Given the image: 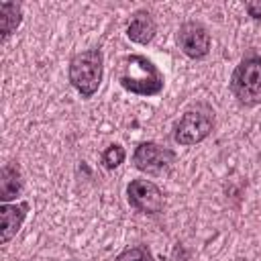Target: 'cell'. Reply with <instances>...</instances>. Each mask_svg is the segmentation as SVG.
Listing matches in <instances>:
<instances>
[{
    "label": "cell",
    "instance_id": "obj_1",
    "mask_svg": "<svg viewBox=\"0 0 261 261\" xmlns=\"http://www.w3.org/2000/svg\"><path fill=\"white\" fill-rule=\"evenodd\" d=\"M116 82L135 96H157L163 92V73L145 55H122L116 63Z\"/></svg>",
    "mask_w": 261,
    "mask_h": 261
},
{
    "label": "cell",
    "instance_id": "obj_2",
    "mask_svg": "<svg viewBox=\"0 0 261 261\" xmlns=\"http://www.w3.org/2000/svg\"><path fill=\"white\" fill-rule=\"evenodd\" d=\"M102 75H104V55L100 49L92 47L71 57L67 67V80L82 98L88 100L98 92L102 84Z\"/></svg>",
    "mask_w": 261,
    "mask_h": 261
},
{
    "label": "cell",
    "instance_id": "obj_3",
    "mask_svg": "<svg viewBox=\"0 0 261 261\" xmlns=\"http://www.w3.org/2000/svg\"><path fill=\"white\" fill-rule=\"evenodd\" d=\"M228 88L241 106L253 108L261 104V55H247L234 67Z\"/></svg>",
    "mask_w": 261,
    "mask_h": 261
},
{
    "label": "cell",
    "instance_id": "obj_4",
    "mask_svg": "<svg viewBox=\"0 0 261 261\" xmlns=\"http://www.w3.org/2000/svg\"><path fill=\"white\" fill-rule=\"evenodd\" d=\"M214 128V110L206 102L190 106L173 124V141L181 147L202 143Z\"/></svg>",
    "mask_w": 261,
    "mask_h": 261
},
{
    "label": "cell",
    "instance_id": "obj_5",
    "mask_svg": "<svg viewBox=\"0 0 261 261\" xmlns=\"http://www.w3.org/2000/svg\"><path fill=\"white\" fill-rule=\"evenodd\" d=\"M175 161V153L171 149H165L153 141L141 143L133 153V163L139 171H145L149 175H159L171 167Z\"/></svg>",
    "mask_w": 261,
    "mask_h": 261
},
{
    "label": "cell",
    "instance_id": "obj_6",
    "mask_svg": "<svg viewBox=\"0 0 261 261\" xmlns=\"http://www.w3.org/2000/svg\"><path fill=\"white\" fill-rule=\"evenodd\" d=\"M126 200L143 214H159L163 210V194L151 179H133L126 186Z\"/></svg>",
    "mask_w": 261,
    "mask_h": 261
},
{
    "label": "cell",
    "instance_id": "obj_7",
    "mask_svg": "<svg viewBox=\"0 0 261 261\" xmlns=\"http://www.w3.org/2000/svg\"><path fill=\"white\" fill-rule=\"evenodd\" d=\"M177 45L190 59H204L210 53V33L196 20H188L177 29Z\"/></svg>",
    "mask_w": 261,
    "mask_h": 261
},
{
    "label": "cell",
    "instance_id": "obj_8",
    "mask_svg": "<svg viewBox=\"0 0 261 261\" xmlns=\"http://www.w3.org/2000/svg\"><path fill=\"white\" fill-rule=\"evenodd\" d=\"M157 33V24H155V18L149 10L145 8H139L130 14V20L126 24V37L137 43V45H147L153 41Z\"/></svg>",
    "mask_w": 261,
    "mask_h": 261
},
{
    "label": "cell",
    "instance_id": "obj_9",
    "mask_svg": "<svg viewBox=\"0 0 261 261\" xmlns=\"http://www.w3.org/2000/svg\"><path fill=\"white\" fill-rule=\"evenodd\" d=\"M29 212V202L18 204H2L0 206V220H2V245H6L22 226Z\"/></svg>",
    "mask_w": 261,
    "mask_h": 261
},
{
    "label": "cell",
    "instance_id": "obj_10",
    "mask_svg": "<svg viewBox=\"0 0 261 261\" xmlns=\"http://www.w3.org/2000/svg\"><path fill=\"white\" fill-rule=\"evenodd\" d=\"M22 192V175L16 163H6L0 173V200L8 204Z\"/></svg>",
    "mask_w": 261,
    "mask_h": 261
},
{
    "label": "cell",
    "instance_id": "obj_11",
    "mask_svg": "<svg viewBox=\"0 0 261 261\" xmlns=\"http://www.w3.org/2000/svg\"><path fill=\"white\" fill-rule=\"evenodd\" d=\"M22 22V8L18 2H0V33L6 41Z\"/></svg>",
    "mask_w": 261,
    "mask_h": 261
},
{
    "label": "cell",
    "instance_id": "obj_12",
    "mask_svg": "<svg viewBox=\"0 0 261 261\" xmlns=\"http://www.w3.org/2000/svg\"><path fill=\"white\" fill-rule=\"evenodd\" d=\"M124 157H126L124 147L118 143H112L102 151V165L106 169H116L120 163H124Z\"/></svg>",
    "mask_w": 261,
    "mask_h": 261
},
{
    "label": "cell",
    "instance_id": "obj_13",
    "mask_svg": "<svg viewBox=\"0 0 261 261\" xmlns=\"http://www.w3.org/2000/svg\"><path fill=\"white\" fill-rule=\"evenodd\" d=\"M114 261H155V259L145 245H135V247L124 249Z\"/></svg>",
    "mask_w": 261,
    "mask_h": 261
},
{
    "label": "cell",
    "instance_id": "obj_14",
    "mask_svg": "<svg viewBox=\"0 0 261 261\" xmlns=\"http://www.w3.org/2000/svg\"><path fill=\"white\" fill-rule=\"evenodd\" d=\"M245 8L253 20H261V2H247Z\"/></svg>",
    "mask_w": 261,
    "mask_h": 261
}]
</instances>
